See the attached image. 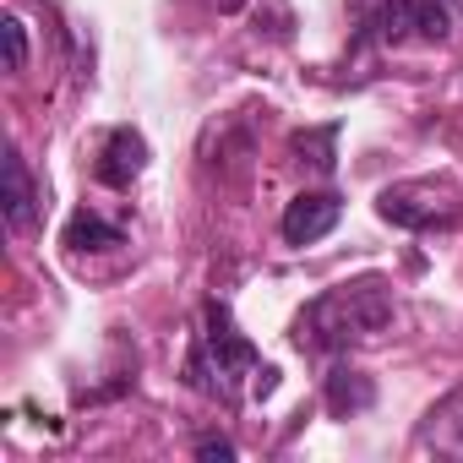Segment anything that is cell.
Returning a JSON list of instances; mask_svg holds the SVG:
<instances>
[{"label":"cell","mask_w":463,"mask_h":463,"mask_svg":"<svg viewBox=\"0 0 463 463\" xmlns=\"http://www.w3.org/2000/svg\"><path fill=\"white\" fill-rule=\"evenodd\" d=\"M333 142H338V126H322V131H300L295 137V153H311V169H322V175H333Z\"/></svg>","instance_id":"cell-11"},{"label":"cell","mask_w":463,"mask_h":463,"mask_svg":"<svg viewBox=\"0 0 463 463\" xmlns=\"http://www.w3.org/2000/svg\"><path fill=\"white\" fill-rule=\"evenodd\" d=\"M66 246L71 251H115V246H126V235L109 218H99L93 207H77L71 223H66Z\"/></svg>","instance_id":"cell-10"},{"label":"cell","mask_w":463,"mask_h":463,"mask_svg":"<svg viewBox=\"0 0 463 463\" xmlns=\"http://www.w3.org/2000/svg\"><path fill=\"white\" fill-rule=\"evenodd\" d=\"M387 327H392V284L365 273V279H344V284L322 289L317 300H306L289 338L300 354H349V349L382 338Z\"/></svg>","instance_id":"cell-1"},{"label":"cell","mask_w":463,"mask_h":463,"mask_svg":"<svg viewBox=\"0 0 463 463\" xmlns=\"http://www.w3.org/2000/svg\"><path fill=\"white\" fill-rule=\"evenodd\" d=\"M322 398H327V414H333V420H349V414H365V409L376 403V387H371L365 371H354V365H333Z\"/></svg>","instance_id":"cell-9"},{"label":"cell","mask_w":463,"mask_h":463,"mask_svg":"<svg viewBox=\"0 0 463 463\" xmlns=\"http://www.w3.org/2000/svg\"><path fill=\"white\" fill-rule=\"evenodd\" d=\"M218 12H223V17H235V12H246V0H218Z\"/></svg>","instance_id":"cell-14"},{"label":"cell","mask_w":463,"mask_h":463,"mask_svg":"<svg viewBox=\"0 0 463 463\" xmlns=\"http://www.w3.org/2000/svg\"><path fill=\"white\" fill-rule=\"evenodd\" d=\"M262 371H268V365H262L257 344L235 327L229 306L207 300V311H202V338H196V349H191V360H185V382H191L196 392H207V398L241 403V382H246V376H262Z\"/></svg>","instance_id":"cell-2"},{"label":"cell","mask_w":463,"mask_h":463,"mask_svg":"<svg viewBox=\"0 0 463 463\" xmlns=\"http://www.w3.org/2000/svg\"><path fill=\"white\" fill-rule=\"evenodd\" d=\"M365 33H376L382 44H447L452 17H447V0H382L371 17H360Z\"/></svg>","instance_id":"cell-4"},{"label":"cell","mask_w":463,"mask_h":463,"mask_svg":"<svg viewBox=\"0 0 463 463\" xmlns=\"http://www.w3.org/2000/svg\"><path fill=\"white\" fill-rule=\"evenodd\" d=\"M376 213L392 229L430 235V229H458L463 223V191L447 175H420V180H392L376 191Z\"/></svg>","instance_id":"cell-3"},{"label":"cell","mask_w":463,"mask_h":463,"mask_svg":"<svg viewBox=\"0 0 463 463\" xmlns=\"http://www.w3.org/2000/svg\"><path fill=\"white\" fill-rule=\"evenodd\" d=\"M0 207H6V223L17 229V235H28L33 218H39V185L28 175L23 147H6V196H0Z\"/></svg>","instance_id":"cell-8"},{"label":"cell","mask_w":463,"mask_h":463,"mask_svg":"<svg viewBox=\"0 0 463 463\" xmlns=\"http://www.w3.org/2000/svg\"><path fill=\"white\" fill-rule=\"evenodd\" d=\"M414 447H420V452H441V458H463V387H452V392L420 420Z\"/></svg>","instance_id":"cell-7"},{"label":"cell","mask_w":463,"mask_h":463,"mask_svg":"<svg viewBox=\"0 0 463 463\" xmlns=\"http://www.w3.org/2000/svg\"><path fill=\"white\" fill-rule=\"evenodd\" d=\"M452 6H458V12H463V0H452Z\"/></svg>","instance_id":"cell-15"},{"label":"cell","mask_w":463,"mask_h":463,"mask_svg":"<svg viewBox=\"0 0 463 463\" xmlns=\"http://www.w3.org/2000/svg\"><path fill=\"white\" fill-rule=\"evenodd\" d=\"M338 218H344V196L338 191H300L284 207V218H279V235L289 246H317V241H327L338 229Z\"/></svg>","instance_id":"cell-5"},{"label":"cell","mask_w":463,"mask_h":463,"mask_svg":"<svg viewBox=\"0 0 463 463\" xmlns=\"http://www.w3.org/2000/svg\"><path fill=\"white\" fill-rule=\"evenodd\" d=\"M0 39H6V71H28V28L23 17H0Z\"/></svg>","instance_id":"cell-12"},{"label":"cell","mask_w":463,"mask_h":463,"mask_svg":"<svg viewBox=\"0 0 463 463\" xmlns=\"http://www.w3.org/2000/svg\"><path fill=\"white\" fill-rule=\"evenodd\" d=\"M142 169H147V137H142L137 126H115V131L104 137V147H99V164H93V175H99L104 185L126 191V185H131Z\"/></svg>","instance_id":"cell-6"},{"label":"cell","mask_w":463,"mask_h":463,"mask_svg":"<svg viewBox=\"0 0 463 463\" xmlns=\"http://www.w3.org/2000/svg\"><path fill=\"white\" fill-rule=\"evenodd\" d=\"M196 458H235V441H229V436H196Z\"/></svg>","instance_id":"cell-13"}]
</instances>
